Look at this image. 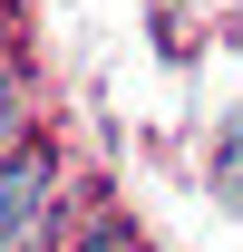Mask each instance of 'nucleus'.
<instances>
[{"label": "nucleus", "mask_w": 243, "mask_h": 252, "mask_svg": "<svg viewBox=\"0 0 243 252\" xmlns=\"http://www.w3.org/2000/svg\"><path fill=\"white\" fill-rule=\"evenodd\" d=\"M78 252H117V233H88V243H78Z\"/></svg>", "instance_id": "obj_4"}, {"label": "nucleus", "mask_w": 243, "mask_h": 252, "mask_svg": "<svg viewBox=\"0 0 243 252\" xmlns=\"http://www.w3.org/2000/svg\"><path fill=\"white\" fill-rule=\"evenodd\" d=\"M10 126H20V88H10V68H0V146H10Z\"/></svg>", "instance_id": "obj_3"}, {"label": "nucleus", "mask_w": 243, "mask_h": 252, "mask_svg": "<svg viewBox=\"0 0 243 252\" xmlns=\"http://www.w3.org/2000/svg\"><path fill=\"white\" fill-rule=\"evenodd\" d=\"M214 194H224V204L243 214V126L224 136V156H214Z\"/></svg>", "instance_id": "obj_2"}, {"label": "nucleus", "mask_w": 243, "mask_h": 252, "mask_svg": "<svg viewBox=\"0 0 243 252\" xmlns=\"http://www.w3.org/2000/svg\"><path fill=\"white\" fill-rule=\"evenodd\" d=\"M39 204H49V156L30 146V156H10V165H0V252L39 223Z\"/></svg>", "instance_id": "obj_1"}]
</instances>
